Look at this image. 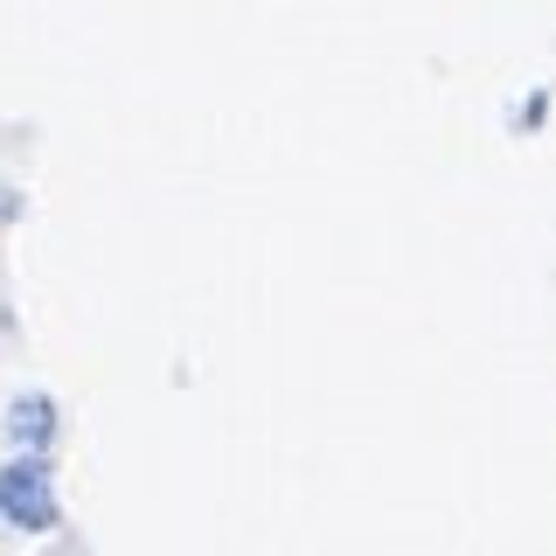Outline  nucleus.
<instances>
[{
  "label": "nucleus",
  "mask_w": 556,
  "mask_h": 556,
  "mask_svg": "<svg viewBox=\"0 0 556 556\" xmlns=\"http://www.w3.org/2000/svg\"><path fill=\"white\" fill-rule=\"evenodd\" d=\"M0 515H8L14 529H56V480H49L42 452L0 466Z\"/></svg>",
  "instance_id": "f257e3e1"
},
{
  "label": "nucleus",
  "mask_w": 556,
  "mask_h": 556,
  "mask_svg": "<svg viewBox=\"0 0 556 556\" xmlns=\"http://www.w3.org/2000/svg\"><path fill=\"white\" fill-rule=\"evenodd\" d=\"M8 425H14V439H22L28 452H42L49 431H56V410H49V396H22V404L8 410Z\"/></svg>",
  "instance_id": "f03ea898"
}]
</instances>
